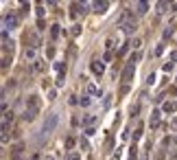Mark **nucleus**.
Returning <instances> with one entry per match:
<instances>
[{
	"mask_svg": "<svg viewBox=\"0 0 177 160\" xmlns=\"http://www.w3.org/2000/svg\"><path fill=\"white\" fill-rule=\"evenodd\" d=\"M129 160H138V151H136V147H131V151H129Z\"/></svg>",
	"mask_w": 177,
	"mask_h": 160,
	"instance_id": "4468645a",
	"label": "nucleus"
},
{
	"mask_svg": "<svg viewBox=\"0 0 177 160\" xmlns=\"http://www.w3.org/2000/svg\"><path fill=\"white\" fill-rule=\"evenodd\" d=\"M157 121H160V112L155 110V112H153V116H151V125H153V127L157 125Z\"/></svg>",
	"mask_w": 177,
	"mask_h": 160,
	"instance_id": "9b49d317",
	"label": "nucleus"
},
{
	"mask_svg": "<svg viewBox=\"0 0 177 160\" xmlns=\"http://www.w3.org/2000/svg\"><path fill=\"white\" fill-rule=\"evenodd\" d=\"M55 125H57V114H53V116L48 119V123H44V127H42V136H44V134H51V132L55 129Z\"/></svg>",
	"mask_w": 177,
	"mask_h": 160,
	"instance_id": "f03ea898",
	"label": "nucleus"
},
{
	"mask_svg": "<svg viewBox=\"0 0 177 160\" xmlns=\"http://www.w3.org/2000/svg\"><path fill=\"white\" fill-rule=\"evenodd\" d=\"M87 92H90L92 97H101V88H96L94 84H87Z\"/></svg>",
	"mask_w": 177,
	"mask_h": 160,
	"instance_id": "6e6552de",
	"label": "nucleus"
},
{
	"mask_svg": "<svg viewBox=\"0 0 177 160\" xmlns=\"http://www.w3.org/2000/svg\"><path fill=\"white\" fill-rule=\"evenodd\" d=\"M74 145H77V140H74V138H68V140H66V149H72Z\"/></svg>",
	"mask_w": 177,
	"mask_h": 160,
	"instance_id": "ddd939ff",
	"label": "nucleus"
},
{
	"mask_svg": "<svg viewBox=\"0 0 177 160\" xmlns=\"http://www.w3.org/2000/svg\"><path fill=\"white\" fill-rule=\"evenodd\" d=\"M13 160H24V158H22V156H13Z\"/></svg>",
	"mask_w": 177,
	"mask_h": 160,
	"instance_id": "4be33fe9",
	"label": "nucleus"
},
{
	"mask_svg": "<svg viewBox=\"0 0 177 160\" xmlns=\"http://www.w3.org/2000/svg\"><path fill=\"white\" fill-rule=\"evenodd\" d=\"M170 70H173V64H170V62L164 64V73H170Z\"/></svg>",
	"mask_w": 177,
	"mask_h": 160,
	"instance_id": "a211bd4d",
	"label": "nucleus"
},
{
	"mask_svg": "<svg viewBox=\"0 0 177 160\" xmlns=\"http://www.w3.org/2000/svg\"><path fill=\"white\" fill-rule=\"evenodd\" d=\"M103 70H105V66H103V62H98V59H94V62H92V73L101 77V75H103Z\"/></svg>",
	"mask_w": 177,
	"mask_h": 160,
	"instance_id": "423d86ee",
	"label": "nucleus"
},
{
	"mask_svg": "<svg viewBox=\"0 0 177 160\" xmlns=\"http://www.w3.org/2000/svg\"><path fill=\"white\" fill-rule=\"evenodd\" d=\"M33 68H35L37 73H42V70H44V62H35V66H33Z\"/></svg>",
	"mask_w": 177,
	"mask_h": 160,
	"instance_id": "dca6fc26",
	"label": "nucleus"
},
{
	"mask_svg": "<svg viewBox=\"0 0 177 160\" xmlns=\"http://www.w3.org/2000/svg\"><path fill=\"white\" fill-rule=\"evenodd\" d=\"M92 7H94V11H96V13H105L109 4H107V2H94Z\"/></svg>",
	"mask_w": 177,
	"mask_h": 160,
	"instance_id": "0eeeda50",
	"label": "nucleus"
},
{
	"mask_svg": "<svg viewBox=\"0 0 177 160\" xmlns=\"http://www.w3.org/2000/svg\"><path fill=\"white\" fill-rule=\"evenodd\" d=\"M175 108H177L175 103H164V108H162V110H164L166 114H170V112H175Z\"/></svg>",
	"mask_w": 177,
	"mask_h": 160,
	"instance_id": "1a4fd4ad",
	"label": "nucleus"
},
{
	"mask_svg": "<svg viewBox=\"0 0 177 160\" xmlns=\"http://www.w3.org/2000/svg\"><path fill=\"white\" fill-rule=\"evenodd\" d=\"M81 105H83V108H87V105H90V97H81Z\"/></svg>",
	"mask_w": 177,
	"mask_h": 160,
	"instance_id": "2eb2a0df",
	"label": "nucleus"
},
{
	"mask_svg": "<svg viewBox=\"0 0 177 160\" xmlns=\"http://www.w3.org/2000/svg\"><path fill=\"white\" fill-rule=\"evenodd\" d=\"M26 59H35V48H26Z\"/></svg>",
	"mask_w": 177,
	"mask_h": 160,
	"instance_id": "f8f14e48",
	"label": "nucleus"
},
{
	"mask_svg": "<svg viewBox=\"0 0 177 160\" xmlns=\"http://www.w3.org/2000/svg\"><path fill=\"white\" fill-rule=\"evenodd\" d=\"M170 57H173V62H177V51H175L173 55H170Z\"/></svg>",
	"mask_w": 177,
	"mask_h": 160,
	"instance_id": "412c9836",
	"label": "nucleus"
},
{
	"mask_svg": "<svg viewBox=\"0 0 177 160\" xmlns=\"http://www.w3.org/2000/svg\"><path fill=\"white\" fill-rule=\"evenodd\" d=\"M140 136H142V127H138V129H136V134H134V138L138 140V138H140Z\"/></svg>",
	"mask_w": 177,
	"mask_h": 160,
	"instance_id": "6ab92c4d",
	"label": "nucleus"
},
{
	"mask_svg": "<svg viewBox=\"0 0 177 160\" xmlns=\"http://www.w3.org/2000/svg\"><path fill=\"white\" fill-rule=\"evenodd\" d=\"M53 33H51V37H53V40H57V37H59V24H53V29H51Z\"/></svg>",
	"mask_w": 177,
	"mask_h": 160,
	"instance_id": "9d476101",
	"label": "nucleus"
},
{
	"mask_svg": "<svg viewBox=\"0 0 177 160\" xmlns=\"http://www.w3.org/2000/svg\"><path fill=\"white\" fill-rule=\"evenodd\" d=\"M68 160H81V156H79V153H70Z\"/></svg>",
	"mask_w": 177,
	"mask_h": 160,
	"instance_id": "aec40b11",
	"label": "nucleus"
},
{
	"mask_svg": "<svg viewBox=\"0 0 177 160\" xmlns=\"http://www.w3.org/2000/svg\"><path fill=\"white\" fill-rule=\"evenodd\" d=\"M15 24H18V18H15V13H7V18H4V31L13 29Z\"/></svg>",
	"mask_w": 177,
	"mask_h": 160,
	"instance_id": "7ed1b4c3",
	"label": "nucleus"
},
{
	"mask_svg": "<svg viewBox=\"0 0 177 160\" xmlns=\"http://www.w3.org/2000/svg\"><path fill=\"white\" fill-rule=\"evenodd\" d=\"M46 160H53V158H46Z\"/></svg>",
	"mask_w": 177,
	"mask_h": 160,
	"instance_id": "5701e85b",
	"label": "nucleus"
},
{
	"mask_svg": "<svg viewBox=\"0 0 177 160\" xmlns=\"http://www.w3.org/2000/svg\"><path fill=\"white\" fill-rule=\"evenodd\" d=\"M37 112H40V97H35V95H33V97H31V108L26 110L24 119H26V121H33V119L37 116Z\"/></svg>",
	"mask_w": 177,
	"mask_h": 160,
	"instance_id": "f257e3e1",
	"label": "nucleus"
},
{
	"mask_svg": "<svg viewBox=\"0 0 177 160\" xmlns=\"http://www.w3.org/2000/svg\"><path fill=\"white\" fill-rule=\"evenodd\" d=\"M72 35H81V26H79V24L72 26Z\"/></svg>",
	"mask_w": 177,
	"mask_h": 160,
	"instance_id": "f3484780",
	"label": "nucleus"
},
{
	"mask_svg": "<svg viewBox=\"0 0 177 160\" xmlns=\"http://www.w3.org/2000/svg\"><path fill=\"white\" fill-rule=\"evenodd\" d=\"M131 75H134V59H131V62L125 66V73H123V81H125V84L131 79Z\"/></svg>",
	"mask_w": 177,
	"mask_h": 160,
	"instance_id": "20e7f679",
	"label": "nucleus"
},
{
	"mask_svg": "<svg viewBox=\"0 0 177 160\" xmlns=\"http://www.w3.org/2000/svg\"><path fill=\"white\" fill-rule=\"evenodd\" d=\"M136 11H138V15H144L147 11H149V2H144V0H138V2H136Z\"/></svg>",
	"mask_w": 177,
	"mask_h": 160,
	"instance_id": "39448f33",
	"label": "nucleus"
}]
</instances>
